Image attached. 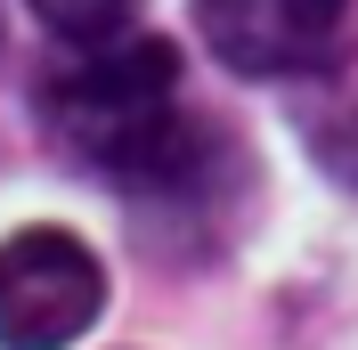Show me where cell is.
Returning a JSON list of instances; mask_svg holds the SVG:
<instances>
[{"label": "cell", "instance_id": "cell-1", "mask_svg": "<svg viewBox=\"0 0 358 350\" xmlns=\"http://www.w3.org/2000/svg\"><path fill=\"white\" fill-rule=\"evenodd\" d=\"M57 147L114 179L138 212H196L236 172L228 139L179 106V49L155 33H114L41 82Z\"/></svg>", "mask_w": 358, "mask_h": 350}, {"label": "cell", "instance_id": "cell-2", "mask_svg": "<svg viewBox=\"0 0 358 350\" xmlns=\"http://www.w3.org/2000/svg\"><path fill=\"white\" fill-rule=\"evenodd\" d=\"M106 269L73 228H17L0 244V350H66L98 326Z\"/></svg>", "mask_w": 358, "mask_h": 350}, {"label": "cell", "instance_id": "cell-3", "mask_svg": "<svg viewBox=\"0 0 358 350\" xmlns=\"http://www.w3.org/2000/svg\"><path fill=\"white\" fill-rule=\"evenodd\" d=\"M203 49L245 82L326 74L358 24V0H196Z\"/></svg>", "mask_w": 358, "mask_h": 350}, {"label": "cell", "instance_id": "cell-4", "mask_svg": "<svg viewBox=\"0 0 358 350\" xmlns=\"http://www.w3.org/2000/svg\"><path fill=\"white\" fill-rule=\"evenodd\" d=\"M33 8H41V24L57 33V41L98 49V41H114V33L131 24V8H138V0H33Z\"/></svg>", "mask_w": 358, "mask_h": 350}, {"label": "cell", "instance_id": "cell-5", "mask_svg": "<svg viewBox=\"0 0 358 350\" xmlns=\"http://www.w3.org/2000/svg\"><path fill=\"white\" fill-rule=\"evenodd\" d=\"M310 155H317L326 179H342V188L358 196V90H342L334 106L310 122Z\"/></svg>", "mask_w": 358, "mask_h": 350}]
</instances>
